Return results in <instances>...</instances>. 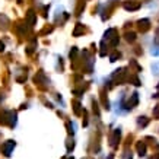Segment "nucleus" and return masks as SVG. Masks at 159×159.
Listing matches in <instances>:
<instances>
[{"mask_svg":"<svg viewBox=\"0 0 159 159\" xmlns=\"http://www.w3.org/2000/svg\"><path fill=\"white\" fill-rule=\"evenodd\" d=\"M139 28H140V31H148L149 29V21L148 19L139 21Z\"/></svg>","mask_w":159,"mask_h":159,"instance_id":"nucleus-1","label":"nucleus"},{"mask_svg":"<svg viewBox=\"0 0 159 159\" xmlns=\"http://www.w3.org/2000/svg\"><path fill=\"white\" fill-rule=\"evenodd\" d=\"M139 3H128V2H126L124 3V8L127 9V10H136V9H139Z\"/></svg>","mask_w":159,"mask_h":159,"instance_id":"nucleus-2","label":"nucleus"},{"mask_svg":"<svg viewBox=\"0 0 159 159\" xmlns=\"http://www.w3.org/2000/svg\"><path fill=\"white\" fill-rule=\"evenodd\" d=\"M137 104V93H133V96H131V101L128 102V107L127 108H133V105Z\"/></svg>","mask_w":159,"mask_h":159,"instance_id":"nucleus-3","label":"nucleus"},{"mask_svg":"<svg viewBox=\"0 0 159 159\" xmlns=\"http://www.w3.org/2000/svg\"><path fill=\"white\" fill-rule=\"evenodd\" d=\"M137 151H139V155H144V152H146V146H144L143 143H139V144H137Z\"/></svg>","mask_w":159,"mask_h":159,"instance_id":"nucleus-4","label":"nucleus"},{"mask_svg":"<svg viewBox=\"0 0 159 159\" xmlns=\"http://www.w3.org/2000/svg\"><path fill=\"white\" fill-rule=\"evenodd\" d=\"M126 38H127V41H134V34H133V32L127 34V35H126Z\"/></svg>","mask_w":159,"mask_h":159,"instance_id":"nucleus-5","label":"nucleus"},{"mask_svg":"<svg viewBox=\"0 0 159 159\" xmlns=\"http://www.w3.org/2000/svg\"><path fill=\"white\" fill-rule=\"evenodd\" d=\"M155 115H156V117H159V107L155 109Z\"/></svg>","mask_w":159,"mask_h":159,"instance_id":"nucleus-6","label":"nucleus"}]
</instances>
